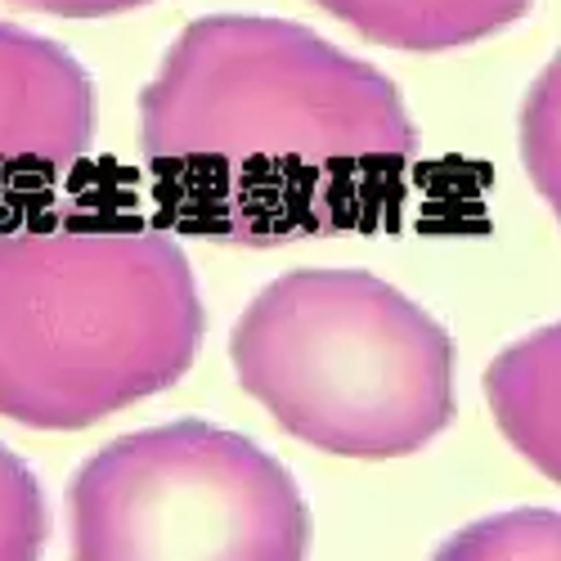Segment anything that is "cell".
Instances as JSON below:
<instances>
[{
    "instance_id": "cell-1",
    "label": "cell",
    "mask_w": 561,
    "mask_h": 561,
    "mask_svg": "<svg viewBox=\"0 0 561 561\" xmlns=\"http://www.w3.org/2000/svg\"><path fill=\"white\" fill-rule=\"evenodd\" d=\"M139 153L207 229L265 243L355 216L417 153V130L396 81L319 32L211 14L139 95Z\"/></svg>"
},
{
    "instance_id": "cell-6",
    "label": "cell",
    "mask_w": 561,
    "mask_h": 561,
    "mask_svg": "<svg viewBox=\"0 0 561 561\" xmlns=\"http://www.w3.org/2000/svg\"><path fill=\"white\" fill-rule=\"evenodd\" d=\"M485 400L507 445L561 485V319L494 355Z\"/></svg>"
},
{
    "instance_id": "cell-7",
    "label": "cell",
    "mask_w": 561,
    "mask_h": 561,
    "mask_svg": "<svg viewBox=\"0 0 561 561\" xmlns=\"http://www.w3.org/2000/svg\"><path fill=\"white\" fill-rule=\"evenodd\" d=\"M314 5L391 50L440 55L522 23L535 0H314Z\"/></svg>"
},
{
    "instance_id": "cell-9",
    "label": "cell",
    "mask_w": 561,
    "mask_h": 561,
    "mask_svg": "<svg viewBox=\"0 0 561 561\" xmlns=\"http://www.w3.org/2000/svg\"><path fill=\"white\" fill-rule=\"evenodd\" d=\"M45 494L32 467L0 445V561H27L45 548Z\"/></svg>"
},
{
    "instance_id": "cell-4",
    "label": "cell",
    "mask_w": 561,
    "mask_h": 561,
    "mask_svg": "<svg viewBox=\"0 0 561 561\" xmlns=\"http://www.w3.org/2000/svg\"><path fill=\"white\" fill-rule=\"evenodd\" d=\"M81 561H293L310 512L288 477L239 432L167 423L100 449L68 490Z\"/></svg>"
},
{
    "instance_id": "cell-2",
    "label": "cell",
    "mask_w": 561,
    "mask_h": 561,
    "mask_svg": "<svg viewBox=\"0 0 561 561\" xmlns=\"http://www.w3.org/2000/svg\"><path fill=\"white\" fill-rule=\"evenodd\" d=\"M203 346V297L162 229L0 233V417L77 432L175 387Z\"/></svg>"
},
{
    "instance_id": "cell-11",
    "label": "cell",
    "mask_w": 561,
    "mask_h": 561,
    "mask_svg": "<svg viewBox=\"0 0 561 561\" xmlns=\"http://www.w3.org/2000/svg\"><path fill=\"white\" fill-rule=\"evenodd\" d=\"M10 5L41 10V14H55V19H108V14L145 10L153 0H10Z\"/></svg>"
},
{
    "instance_id": "cell-3",
    "label": "cell",
    "mask_w": 561,
    "mask_h": 561,
    "mask_svg": "<svg viewBox=\"0 0 561 561\" xmlns=\"http://www.w3.org/2000/svg\"><path fill=\"white\" fill-rule=\"evenodd\" d=\"M229 359L288 436L342 458H404L454 417V342L364 270H293L239 314Z\"/></svg>"
},
{
    "instance_id": "cell-10",
    "label": "cell",
    "mask_w": 561,
    "mask_h": 561,
    "mask_svg": "<svg viewBox=\"0 0 561 561\" xmlns=\"http://www.w3.org/2000/svg\"><path fill=\"white\" fill-rule=\"evenodd\" d=\"M445 557H561V517L552 512L490 517L449 539Z\"/></svg>"
},
{
    "instance_id": "cell-8",
    "label": "cell",
    "mask_w": 561,
    "mask_h": 561,
    "mask_svg": "<svg viewBox=\"0 0 561 561\" xmlns=\"http://www.w3.org/2000/svg\"><path fill=\"white\" fill-rule=\"evenodd\" d=\"M522 162L561 225V50L535 77L522 104Z\"/></svg>"
},
{
    "instance_id": "cell-5",
    "label": "cell",
    "mask_w": 561,
    "mask_h": 561,
    "mask_svg": "<svg viewBox=\"0 0 561 561\" xmlns=\"http://www.w3.org/2000/svg\"><path fill=\"white\" fill-rule=\"evenodd\" d=\"M95 139L90 72L36 32L0 23V167L64 171Z\"/></svg>"
}]
</instances>
